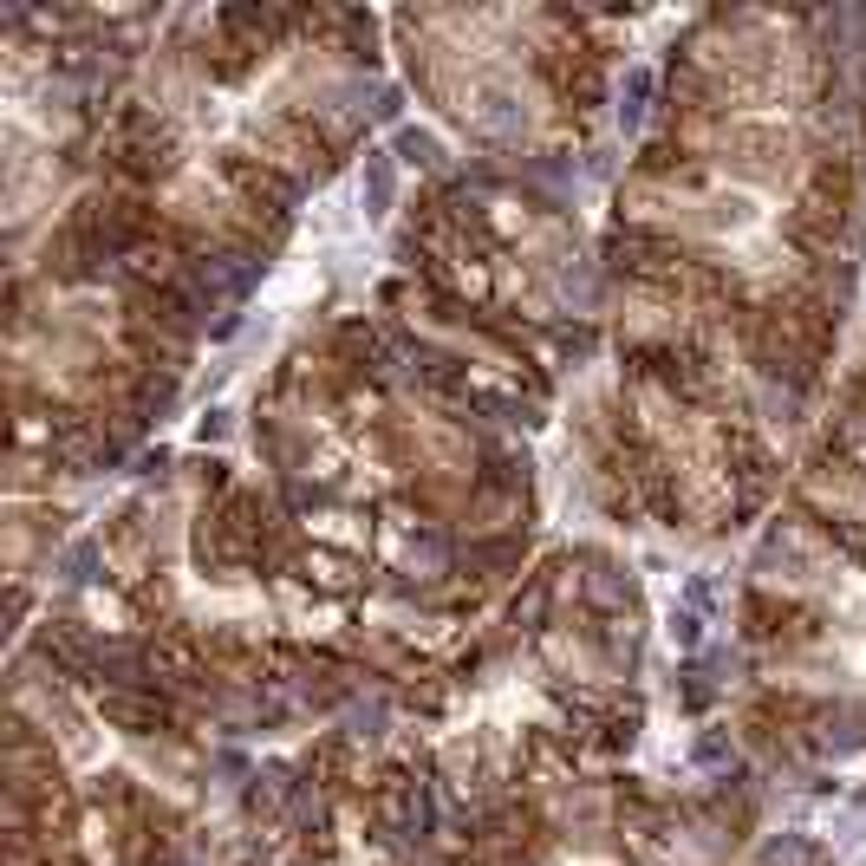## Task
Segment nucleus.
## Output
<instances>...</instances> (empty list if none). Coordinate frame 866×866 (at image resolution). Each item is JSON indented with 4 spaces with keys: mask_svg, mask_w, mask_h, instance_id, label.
Returning a JSON list of instances; mask_svg holds the SVG:
<instances>
[{
    "mask_svg": "<svg viewBox=\"0 0 866 866\" xmlns=\"http://www.w3.org/2000/svg\"><path fill=\"white\" fill-rule=\"evenodd\" d=\"M476 117H482L489 130H502V137H509V130H522V124H528V98H522L515 85L482 78V85H476Z\"/></svg>",
    "mask_w": 866,
    "mask_h": 866,
    "instance_id": "obj_1",
    "label": "nucleus"
},
{
    "mask_svg": "<svg viewBox=\"0 0 866 866\" xmlns=\"http://www.w3.org/2000/svg\"><path fill=\"white\" fill-rule=\"evenodd\" d=\"M756 866H821V848L808 834H769L756 848Z\"/></svg>",
    "mask_w": 866,
    "mask_h": 866,
    "instance_id": "obj_2",
    "label": "nucleus"
},
{
    "mask_svg": "<svg viewBox=\"0 0 866 866\" xmlns=\"http://www.w3.org/2000/svg\"><path fill=\"white\" fill-rule=\"evenodd\" d=\"M359 189H365V215L378 222V215L391 209V196H398V176H391V156H385V150L365 156V183H359Z\"/></svg>",
    "mask_w": 866,
    "mask_h": 866,
    "instance_id": "obj_3",
    "label": "nucleus"
},
{
    "mask_svg": "<svg viewBox=\"0 0 866 866\" xmlns=\"http://www.w3.org/2000/svg\"><path fill=\"white\" fill-rule=\"evenodd\" d=\"M645 91H652V72L632 65V78H626V104H619V124H626V130H639V117H645Z\"/></svg>",
    "mask_w": 866,
    "mask_h": 866,
    "instance_id": "obj_4",
    "label": "nucleus"
},
{
    "mask_svg": "<svg viewBox=\"0 0 866 866\" xmlns=\"http://www.w3.org/2000/svg\"><path fill=\"white\" fill-rule=\"evenodd\" d=\"M398 150H404V156H411V163H437V156H443V150H437V137H430V130H404V137H398Z\"/></svg>",
    "mask_w": 866,
    "mask_h": 866,
    "instance_id": "obj_5",
    "label": "nucleus"
}]
</instances>
